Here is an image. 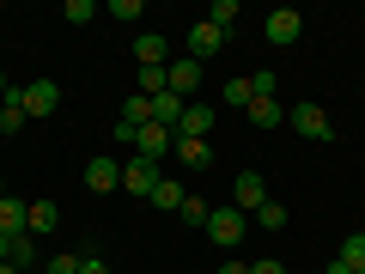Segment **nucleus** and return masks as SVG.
Returning <instances> with one entry per match:
<instances>
[{"mask_svg":"<svg viewBox=\"0 0 365 274\" xmlns=\"http://www.w3.org/2000/svg\"><path fill=\"white\" fill-rule=\"evenodd\" d=\"M0 141H6V134H0Z\"/></svg>","mask_w":365,"mask_h":274,"instance_id":"39","label":"nucleus"},{"mask_svg":"<svg viewBox=\"0 0 365 274\" xmlns=\"http://www.w3.org/2000/svg\"><path fill=\"white\" fill-rule=\"evenodd\" d=\"M262 201H268V183H262V171H237V177H232V208H237V213H256Z\"/></svg>","mask_w":365,"mask_h":274,"instance_id":"5","label":"nucleus"},{"mask_svg":"<svg viewBox=\"0 0 365 274\" xmlns=\"http://www.w3.org/2000/svg\"><path fill=\"white\" fill-rule=\"evenodd\" d=\"M0 196H6V189H0Z\"/></svg>","mask_w":365,"mask_h":274,"instance_id":"38","label":"nucleus"},{"mask_svg":"<svg viewBox=\"0 0 365 274\" xmlns=\"http://www.w3.org/2000/svg\"><path fill=\"white\" fill-rule=\"evenodd\" d=\"M6 256H13V238H0V262H6Z\"/></svg>","mask_w":365,"mask_h":274,"instance_id":"34","label":"nucleus"},{"mask_svg":"<svg viewBox=\"0 0 365 274\" xmlns=\"http://www.w3.org/2000/svg\"><path fill=\"white\" fill-rule=\"evenodd\" d=\"M250 274H287V268H280L274 256H262V262H250Z\"/></svg>","mask_w":365,"mask_h":274,"instance_id":"30","label":"nucleus"},{"mask_svg":"<svg viewBox=\"0 0 365 274\" xmlns=\"http://www.w3.org/2000/svg\"><path fill=\"white\" fill-rule=\"evenodd\" d=\"M61 19H67V25H91V19H98V6H91V0H67Z\"/></svg>","mask_w":365,"mask_h":274,"instance_id":"26","label":"nucleus"},{"mask_svg":"<svg viewBox=\"0 0 365 274\" xmlns=\"http://www.w3.org/2000/svg\"><path fill=\"white\" fill-rule=\"evenodd\" d=\"M134 86H140V98H158V91H165V67H140Z\"/></svg>","mask_w":365,"mask_h":274,"instance_id":"24","label":"nucleus"},{"mask_svg":"<svg viewBox=\"0 0 365 274\" xmlns=\"http://www.w3.org/2000/svg\"><path fill=\"white\" fill-rule=\"evenodd\" d=\"M25 201H19V196H0V238H19V232H25Z\"/></svg>","mask_w":365,"mask_h":274,"instance_id":"15","label":"nucleus"},{"mask_svg":"<svg viewBox=\"0 0 365 274\" xmlns=\"http://www.w3.org/2000/svg\"><path fill=\"white\" fill-rule=\"evenodd\" d=\"M6 262H13L19 274H31V268H37V238H31V232H19V238H13V256H6Z\"/></svg>","mask_w":365,"mask_h":274,"instance_id":"17","label":"nucleus"},{"mask_svg":"<svg viewBox=\"0 0 365 274\" xmlns=\"http://www.w3.org/2000/svg\"><path fill=\"white\" fill-rule=\"evenodd\" d=\"M158 177H165V171H158V158H122V189H128V196H153L158 189Z\"/></svg>","mask_w":365,"mask_h":274,"instance_id":"3","label":"nucleus"},{"mask_svg":"<svg viewBox=\"0 0 365 274\" xmlns=\"http://www.w3.org/2000/svg\"><path fill=\"white\" fill-rule=\"evenodd\" d=\"M341 262H347V268H365V232H347V244H341Z\"/></svg>","mask_w":365,"mask_h":274,"instance_id":"25","label":"nucleus"},{"mask_svg":"<svg viewBox=\"0 0 365 274\" xmlns=\"http://www.w3.org/2000/svg\"><path fill=\"white\" fill-rule=\"evenodd\" d=\"M19 104H25V116H49L61 104V86L55 79H31V86H19Z\"/></svg>","mask_w":365,"mask_h":274,"instance_id":"6","label":"nucleus"},{"mask_svg":"<svg viewBox=\"0 0 365 274\" xmlns=\"http://www.w3.org/2000/svg\"><path fill=\"white\" fill-rule=\"evenodd\" d=\"M287 122L304 134V141H335V122H329V110H323V104H292V110H287Z\"/></svg>","mask_w":365,"mask_h":274,"instance_id":"2","label":"nucleus"},{"mask_svg":"<svg viewBox=\"0 0 365 274\" xmlns=\"http://www.w3.org/2000/svg\"><path fill=\"white\" fill-rule=\"evenodd\" d=\"M244 232H250V213H237V208H213L207 213V238L220 250H237V244H244Z\"/></svg>","mask_w":365,"mask_h":274,"instance_id":"1","label":"nucleus"},{"mask_svg":"<svg viewBox=\"0 0 365 274\" xmlns=\"http://www.w3.org/2000/svg\"><path fill=\"white\" fill-rule=\"evenodd\" d=\"M146 201H153V208H165V213H177V208H182V189H177L170 177H158V189H153Z\"/></svg>","mask_w":365,"mask_h":274,"instance_id":"21","label":"nucleus"},{"mask_svg":"<svg viewBox=\"0 0 365 274\" xmlns=\"http://www.w3.org/2000/svg\"><path fill=\"white\" fill-rule=\"evenodd\" d=\"M79 274H110V262H98V256H86V262H79Z\"/></svg>","mask_w":365,"mask_h":274,"instance_id":"31","label":"nucleus"},{"mask_svg":"<svg viewBox=\"0 0 365 274\" xmlns=\"http://www.w3.org/2000/svg\"><path fill=\"white\" fill-rule=\"evenodd\" d=\"M250 122H256V128H280V104H274V98H250V110H244Z\"/></svg>","mask_w":365,"mask_h":274,"instance_id":"18","label":"nucleus"},{"mask_svg":"<svg viewBox=\"0 0 365 274\" xmlns=\"http://www.w3.org/2000/svg\"><path fill=\"white\" fill-rule=\"evenodd\" d=\"M110 19H140V0H110Z\"/></svg>","mask_w":365,"mask_h":274,"instance_id":"29","label":"nucleus"},{"mask_svg":"<svg viewBox=\"0 0 365 274\" xmlns=\"http://www.w3.org/2000/svg\"><path fill=\"white\" fill-rule=\"evenodd\" d=\"M55 225H61V208H55V201H31V213H25V232H31V238H49Z\"/></svg>","mask_w":365,"mask_h":274,"instance_id":"13","label":"nucleus"},{"mask_svg":"<svg viewBox=\"0 0 365 274\" xmlns=\"http://www.w3.org/2000/svg\"><path fill=\"white\" fill-rule=\"evenodd\" d=\"M25 104H19V86L13 91H6V98H0V134H19V128H25Z\"/></svg>","mask_w":365,"mask_h":274,"instance_id":"16","label":"nucleus"},{"mask_svg":"<svg viewBox=\"0 0 365 274\" xmlns=\"http://www.w3.org/2000/svg\"><path fill=\"white\" fill-rule=\"evenodd\" d=\"M0 274H19V268H13V262H0Z\"/></svg>","mask_w":365,"mask_h":274,"instance_id":"36","label":"nucleus"},{"mask_svg":"<svg viewBox=\"0 0 365 274\" xmlns=\"http://www.w3.org/2000/svg\"><path fill=\"white\" fill-rule=\"evenodd\" d=\"M220 49H225V31H213L207 19H195L189 25V61H213Z\"/></svg>","mask_w":365,"mask_h":274,"instance_id":"9","label":"nucleus"},{"mask_svg":"<svg viewBox=\"0 0 365 274\" xmlns=\"http://www.w3.org/2000/svg\"><path fill=\"white\" fill-rule=\"evenodd\" d=\"M79 262H86V256H49L43 274H79Z\"/></svg>","mask_w":365,"mask_h":274,"instance_id":"27","label":"nucleus"},{"mask_svg":"<svg viewBox=\"0 0 365 274\" xmlns=\"http://www.w3.org/2000/svg\"><path fill=\"white\" fill-rule=\"evenodd\" d=\"M287 220H292V213L280 208V201H274V196H268V201H262V208H256V225H262V232H280V225H287Z\"/></svg>","mask_w":365,"mask_h":274,"instance_id":"20","label":"nucleus"},{"mask_svg":"<svg viewBox=\"0 0 365 274\" xmlns=\"http://www.w3.org/2000/svg\"><path fill=\"white\" fill-rule=\"evenodd\" d=\"M274 86H280V79H274L268 67H262V73H250V91H256V98H274Z\"/></svg>","mask_w":365,"mask_h":274,"instance_id":"28","label":"nucleus"},{"mask_svg":"<svg viewBox=\"0 0 365 274\" xmlns=\"http://www.w3.org/2000/svg\"><path fill=\"white\" fill-rule=\"evenodd\" d=\"M6 91H13V86H6V73H0V98H6Z\"/></svg>","mask_w":365,"mask_h":274,"instance_id":"35","label":"nucleus"},{"mask_svg":"<svg viewBox=\"0 0 365 274\" xmlns=\"http://www.w3.org/2000/svg\"><path fill=\"white\" fill-rule=\"evenodd\" d=\"M213 122H220V116H213V104H195V98H189V104H182L177 134H182V141H207V134H213Z\"/></svg>","mask_w":365,"mask_h":274,"instance_id":"8","label":"nucleus"},{"mask_svg":"<svg viewBox=\"0 0 365 274\" xmlns=\"http://www.w3.org/2000/svg\"><path fill=\"white\" fill-rule=\"evenodd\" d=\"M329 274H353V268H347V262H341V256H335V262H329Z\"/></svg>","mask_w":365,"mask_h":274,"instance_id":"33","label":"nucleus"},{"mask_svg":"<svg viewBox=\"0 0 365 274\" xmlns=\"http://www.w3.org/2000/svg\"><path fill=\"white\" fill-rule=\"evenodd\" d=\"M207 25L232 37V25H237V0H213V6H207Z\"/></svg>","mask_w":365,"mask_h":274,"instance_id":"19","label":"nucleus"},{"mask_svg":"<svg viewBox=\"0 0 365 274\" xmlns=\"http://www.w3.org/2000/svg\"><path fill=\"white\" fill-rule=\"evenodd\" d=\"M170 158H177L182 171H207V165H213V146H207V141H182V134H177V146H170Z\"/></svg>","mask_w":365,"mask_h":274,"instance_id":"12","label":"nucleus"},{"mask_svg":"<svg viewBox=\"0 0 365 274\" xmlns=\"http://www.w3.org/2000/svg\"><path fill=\"white\" fill-rule=\"evenodd\" d=\"M165 55H170V43L158 37V31H140V37H134V61L140 67H165Z\"/></svg>","mask_w":365,"mask_h":274,"instance_id":"14","label":"nucleus"},{"mask_svg":"<svg viewBox=\"0 0 365 274\" xmlns=\"http://www.w3.org/2000/svg\"><path fill=\"white\" fill-rule=\"evenodd\" d=\"M195 86H201V61H189V55H182V61H165V91L189 98Z\"/></svg>","mask_w":365,"mask_h":274,"instance_id":"11","label":"nucleus"},{"mask_svg":"<svg viewBox=\"0 0 365 274\" xmlns=\"http://www.w3.org/2000/svg\"><path fill=\"white\" fill-rule=\"evenodd\" d=\"M353 274H365V268H353Z\"/></svg>","mask_w":365,"mask_h":274,"instance_id":"37","label":"nucleus"},{"mask_svg":"<svg viewBox=\"0 0 365 274\" xmlns=\"http://www.w3.org/2000/svg\"><path fill=\"white\" fill-rule=\"evenodd\" d=\"M250 98H256L250 79H225V110H250Z\"/></svg>","mask_w":365,"mask_h":274,"instance_id":"23","label":"nucleus"},{"mask_svg":"<svg viewBox=\"0 0 365 274\" xmlns=\"http://www.w3.org/2000/svg\"><path fill=\"white\" fill-rule=\"evenodd\" d=\"M299 31H304V19L292 13V6H274V13L262 19V37H268L274 49H292V43H299Z\"/></svg>","mask_w":365,"mask_h":274,"instance_id":"4","label":"nucleus"},{"mask_svg":"<svg viewBox=\"0 0 365 274\" xmlns=\"http://www.w3.org/2000/svg\"><path fill=\"white\" fill-rule=\"evenodd\" d=\"M170 146H177V134H170V128H158V122H146V128L134 134V153H140V158H158V165L170 158Z\"/></svg>","mask_w":365,"mask_h":274,"instance_id":"10","label":"nucleus"},{"mask_svg":"<svg viewBox=\"0 0 365 274\" xmlns=\"http://www.w3.org/2000/svg\"><path fill=\"white\" fill-rule=\"evenodd\" d=\"M177 213H182V225H201V232H207V213H213V208H207L201 196H182V208H177Z\"/></svg>","mask_w":365,"mask_h":274,"instance_id":"22","label":"nucleus"},{"mask_svg":"<svg viewBox=\"0 0 365 274\" xmlns=\"http://www.w3.org/2000/svg\"><path fill=\"white\" fill-rule=\"evenodd\" d=\"M220 274H250V262H220Z\"/></svg>","mask_w":365,"mask_h":274,"instance_id":"32","label":"nucleus"},{"mask_svg":"<svg viewBox=\"0 0 365 274\" xmlns=\"http://www.w3.org/2000/svg\"><path fill=\"white\" fill-rule=\"evenodd\" d=\"M86 189H91V196L122 189V158H86Z\"/></svg>","mask_w":365,"mask_h":274,"instance_id":"7","label":"nucleus"}]
</instances>
